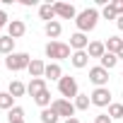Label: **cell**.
<instances>
[{"label": "cell", "instance_id": "5", "mask_svg": "<svg viewBox=\"0 0 123 123\" xmlns=\"http://www.w3.org/2000/svg\"><path fill=\"white\" fill-rule=\"evenodd\" d=\"M51 109L58 113V116H65V121L68 118H75V104L73 101H68V99H63V97H60V99H53V104H51Z\"/></svg>", "mask_w": 123, "mask_h": 123}, {"label": "cell", "instance_id": "13", "mask_svg": "<svg viewBox=\"0 0 123 123\" xmlns=\"http://www.w3.org/2000/svg\"><path fill=\"white\" fill-rule=\"evenodd\" d=\"M104 53H106V46H104L101 41H89V46H87V55H89V58H99V60H101Z\"/></svg>", "mask_w": 123, "mask_h": 123}, {"label": "cell", "instance_id": "15", "mask_svg": "<svg viewBox=\"0 0 123 123\" xmlns=\"http://www.w3.org/2000/svg\"><path fill=\"white\" fill-rule=\"evenodd\" d=\"M60 77H63V68L58 63H48L46 73H43V80H60Z\"/></svg>", "mask_w": 123, "mask_h": 123}, {"label": "cell", "instance_id": "21", "mask_svg": "<svg viewBox=\"0 0 123 123\" xmlns=\"http://www.w3.org/2000/svg\"><path fill=\"white\" fill-rule=\"evenodd\" d=\"M15 106V97L10 92H0V111H10Z\"/></svg>", "mask_w": 123, "mask_h": 123}, {"label": "cell", "instance_id": "29", "mask_svg": "<svg viewBox=\"0 0 123 123\" xmlns=\"http://www.w3.org/2000/svg\"><path fill=\"white\" fill-rule=\"evenodd\" d=\"M7 24H10V17H7V12H5V10H0V31H3Z\"/></svg>", "mask_w": 123, "mask_h": 123}, {"label": "cell", "instance_id": "7", "mask_svg": "<svg viewBox=\"0 0 123 123\" xmlns=\"http://www.w3.org/2000/svg\"><path fill=\"white\" fill-rule=\"evenodd\" d=\"M89 82L97 85V87H106V85H109V70H104L101 65L89 68Z\"/></svg>", "mask_w": 123, "mask_h": 123}, {"label": "cell", "instance_id": "32", "mask_svg": "<svg viewBox=\"0 0 123 123\" xmlns=\"http://www.w3.org/2000/svg\"><path fill=\"white\" fill-rule=\"evenodd\" d=\"M22 5L24 7H31V5H36V0H22Z\"/></svg>", "mask_w": 123, "mask_h": 123}, {"label": "cell", "instance_id": "30", "mask_svg": "<svg viewBox=\"0 0 123 123\" xmlns=\"http://www.w3.org/2000/svg\"><path fill=\"white\" fill-rule=\"evenodd\" d=\"M111 7H113L116 15L121 17V15H123V0H111Z\"/></svg>", "mask_w": 123, "mask_h": 123}, {"label": "cell", "instance_id": "36", "mask_svg": "<svg viewBox=\"0 0 123 123\" xmlns=\"http://www.w3.org/2000/svg\"><path fill=\"white\" fill-rule=\"evenodd\" d=\"M10 123H24V118H19V121H10Z\"/></svg>", "mask_w": 123, "mask_h": 123}, {"label": "cell", "instance_id": "11", "mask_svg": "<svg viewBox=\"0 0 123 123\" xmlns=\"http://www.w3.org/2000/svg\"><path fill=\"white\" fill-rule=\"evenodd\" d=\"M70 63H73V68H77V70L87 68V63H89V55H87V51H73V55H70Z\"/></svg>", "mask_w": 123, "mask_h": 123}, {"label": "cell", "instance_id": "27", "mask_svg": "<svg viewBox=\"0 0 123 123\" xmlns=\"http://www.w3.org/2000/svg\"><path fill=\"white\" fill-rule=\"evenodd\" d=\"M19 118H24V109L22 106H12L7 111V121H19Z\"/></svg>", "mask_w": 123, "mask_h": 123}, {"label": "cell", "instance_id": "4", "mask_svg": "<svg viewBox=\"0 0 123 123\" xmlns=\"http://www.w3.org/2000/svg\"><path fill=\"white\" fill-rule=\"evenodd\" d=\"M58 92L63 94V99H73V97H77L80 94V89H77V80L75 77H70V75H63L58 80Z\"/></svg>", "mask_w": 123, "mask_h": 123}, {"label": "cell", "instance_id": "3", "mask_svg": "<svg viewBox=\"0 0 123 123\" xmlns=\"http://www.w3.org/2000/svg\"><path fill=\"white\" fill-rule=\"evenodd\" d=\"M70 55H73V53H70V46L63 43V41H48V43H46V58H51L53 63L65 60V58H70Z\"/></svg>", "mask_w": 123, "mask_h": 123}, {"label": "cell", "instance_id": "23", "mask_svg": "<svg viewBox=\"0 0 123 123\" xmlns=\"http://www.w3.org/2000/svg\"><path fill=\"white\" fill-rule=\"evenodd\" d=\"M34 101H36L41 109H48V106L53 104V101H51V92H48V87H46L41 94H36V97H34Z\"/></svg>", "mask_w": 123, "mask_h": 123}, {"label": "cell", "instance_id": "6", "mask_svg": "<svg viewBox=\"0 0 123 123\" xmlns=\"http://www.w3.org/2000/svg\"><path fill=\"white\" fill-rule=\"evenodd\" d=\"M89 99H92V104L99 106V109L111 106V92H109V87H97V89L89 94Z\"/></svg>", "mask_w": 123, "mask_h": 123}, {"label": "cell", "instance_id": "25", "mask_svg": "<svg viewBox=\"0 0 123 123\" xmlns=\"http://www.w3.org/2000/svg\"><path fill=\"white\" fill-rule=\"evenodd\" d=\"M58 118H60V116H58L51 106H48V109H41V123H58Z\"/></svg>", "mask_w": 123, "mask_h": 123}, {"label": "cell", "instance_id": "8", "mask_svg": "<svg viewBox=\"0 0 123 123\" xmlns=\"http://www.w3.org/2000/svg\"><path fill=\"white\" fill-rule=\"evenodd\" d=\"M53 10H55V17H60V19H75L77 17V10L70 3H53Z\"/></svg>", "mask_w": 123, "mask_h": 123}, {"label": "cell", "instance_id": "10", "mask_svg": "<svg viewBox=\"0 0 123 123\" xmlns=\"http://www.w3.org/2000/svg\"><path fill=\"white\" fill-rule=\"evenodd\" d=\"M87 46H89V39H87V34H82V31H75V34L70 36V48H75V51H87Z\"/></svg>", "mask_w": 123, "mask_h": 123}, {"label": "cell", "instance_id": "19", "mask_svg": "<svg viewBox=\"0 0 123 123\" xmlns=\"http://www.w3.org/2000/svg\"><path fill=\"white\" fill-rule=\"evenodd\" d=\"M39 17H41L46 24H48V22H53V19H55V10H53V5H51V3L41 5V7H39Z\"/></svg>", "mask_w": 123, "mask_h": 123}, {"label": "cell", "instance_id": "35", "mask_svg": "<svg viewBox=\"0 0 123 123\" xmlns=\"http://www.w3.org/2000/svg\"><path fill=\"white\" fill-rule=\"evenodd\" d=\"M121 58H123V48H121V51H118V60H121Z\"/></svg>", "mask_w": 123, "mask_h": 123}, {"label": "cell", "instance_id": "31", "mask_svg": "<svg viewBox=\"0 0 123 123\" xmlns=\"http://www.w3.org/2000/svg\"><path fill=\"white\" fill-rule=\"evenodd\" d=\"M94 123H113V121L109 118V113H99V116H94Z\"/></svg>", "mask_w": 123, "mask_h": 123}, {"label": "cell", "instance_id": "17", "mask_svg": "<svg viewBox=\"0 0 123 123\" xmlns=\"http://www.w3.org/2000/svg\"><path fill=\"white\" fill-rule=\"evenodd\" d=\"M104 46H106L109 53H116V55H118V51L123 48V39H121V36H109V39L104 41Z\"/></svg>", "mask_w": 123, "mask_h": 123}, {"label": "cell", "instance_id": "12", "mask_svg": "<svg viewBox=\"0 0 123 123\" xmlns=\"http://www.w3.org/2000/svg\"><path fill=\"white\" fill-rule=\"evenodd\" d=\"M29 75L31 77H43V73H46V63L43 60H39V58H31V63H29Z\"/></svg>", "mask_w": 123, "mask_h": 123}, {"label": "cell", "instance_id": "22", "mask_svg": "<svg viewBox=\"0 0 123 123\" xmlns=\"http://www.w3.org/2000/svg\"><path fill=\"white\" fill-rule=\"evenodd\" d=\"M7 92H10V94H12V97L17 99V97H22V94L27 92V85H24V82H19V80H12V82H10V89H7Z\"/></svg>", "mask_w": 123, "mask_h": 123}, {"label": "cell", "instance_id": "20", "mask_svg": "<svg viewBox=\"0 0 123 123\" xmlns=\"http://www.w3.org/2000/svg\"><path fill=\"white\" fill-rule=\"evenodd\" d=\"M116 65H118V55H116V53H109V51H106V53L101 55V68H104V70H113Z\"/></svg>", "mask_w": 123, "mask_h": 123}, {"label": "cell", "instance_id": "16", "mask_svg": "<svg viewBox=\"0 0 123 123\" xmlns=\"http://www.w3.org/2000/svg\"><path fill=\"white\" fill-rule=\"evenodd\" d=\"M43 31H46V36H48V39H53V41H55V39L60 36V31H63V24H60L58 19H53V22H48V24L43 27Z\"/></svg>", "mask_w": 123, "mask_h": 123}, {"label": "cell", "instance_id": "9", "mask_svg": "<svg viewBox=\"0 0 123 123\" xmlns=\"http://www.w3.org/2000/svg\"><path fill=\"white\" fill-rule=\"evenodd\" d=\"M24 31H27V24H24L22 19H10V24H7V36H12V39L17 41L19 36H24Z\"/></svg>", "mask_w": 123, "mask_h": 123}, {"label": "cell", "instance_id": "18", "mask_svg": "<svg viewBox=\"0 0 123 123\" xmlns=\"http://www.w3.org/2000/svg\"><path fill=\"white\" fill-rule=\"evenodd\" d=\"M0 53L3 55H12L15 53V39L12 36H0Z\"/></svg>", "mask_w": 123, "mask_h": 123}, {"label": "cell", "instance_id": "24", "mask_svg": "<svg viewBox=\"0 0 123 123\" xmlns=\"http://www.w3.org/2000/svg\"><path fill=\"white\" fill-rule=\"evenodd\" d=\"M89 104H92L89 94H77V97H75V109H77V111H87Z\"/></svg>", "mask_w": 123, "mask_h": 123}, {"label": "cell", "instance_id": "34", "mask_svg": "<svg viewBox=\"0 0 123 123\" xmlns=\"http://www.w3.org/2000/svg\"><path fill=\"white\" fill-rule=\"evenodd\" d=\"M65 123H80V118H68Z\"/></svg>", "mask_w": 123, "mask_h": 123}, {"label": "cell", "instance_id": "37", "mask_svg": "<svg viewBox=\"0 0 123 123\" xmlns=\"http://www.w3.org/2000/svg\"><path fill=\"white\" fill-rule=\"evenodd\" d=\"M121 97H123V94H121Z\"/></svg>", "mask_w": 123, "mask_h": 123}, {"label": "cell", "instance_id": "14", "mask_svg": "<svg viewBox=\"0 0 123 123\" xmlns=\"http://www.w3.org/2000/svg\"><path fill=\"white\" fill-rule=\"evenodd\" d=\"M46 89V80L43 77H31V82L27 85V92L31 94V97H36V94H41Z\"/></svg>", "mask_w": 123, "mask_h": 123}, {"label": "cell", "instance_id": "33", "mask_svg": "<svg viewBox=\"0 0 123 123\" xmlns=\"http://www.w3.org/2000/svg\"><path fill=\"white\" fill-rule=\"evenodd\" d=\"M116 24H118V29H121V31H123V15H121V17H118V19H116Z\"/></svg>", "mask_w": 123, "mask_h": 123}, {"label": "cell", "instance_id": "1", "mask_svg": "<svg viewBox=\"0 0 123 123\" xmlns=\"http://www.w3.org/2000/svg\"><path fill=\"white\" fill-rule=\"evenodd\" d=\"M97 22H99V10H97V7H87V10L77 12V17H75L77 31H82V34L92 31V29L97 27Z\"/></svg>", "mask_w": 123, "mask_h": 123}, {"label": "cell", "instance_id": "26", "mask_svg": "<svg viewBox=\"0 0 123 123\" xmlns=\"http://www.w3.org/2000/svg\"><path fill=\"white\" fill-rule=\"evenodd\" d=\"M109 118H111V121H113V118H123V101L109 106Z\"/></svg>", "mask_w": 123, "mask_h": 123}, {"label": "cell", "instance_id": "2", "mask_svg": "<svg viewBox=\"0 0 123 123\" xmlns=\"http://www.w3.org/2000/svg\"><path fill=\"white\" fill-rule=\"evenodd\" d=\"M29 63H31V55H29V53H24V51H15L12 55H7V58H5V68H7V70H12V73L27 70V68H29Z\"/></svg>", "mask_w": 123, "mask_h": 123}, {"label": "cell", "instance_id": "28", "mask_svg": "<svg viewBox=\"0 0 123 123\" xmlns=\"http://www.w3.org/2000/svg\"><path fill=\"white\" fill-rule=\"evenodd\" d=\"M101 17H104V19H118V15H116V10L111 7V3H109V5H104V10H101Z\"/></svg>", "mask_w": 123, "mask_h": 123}]
</instances>
